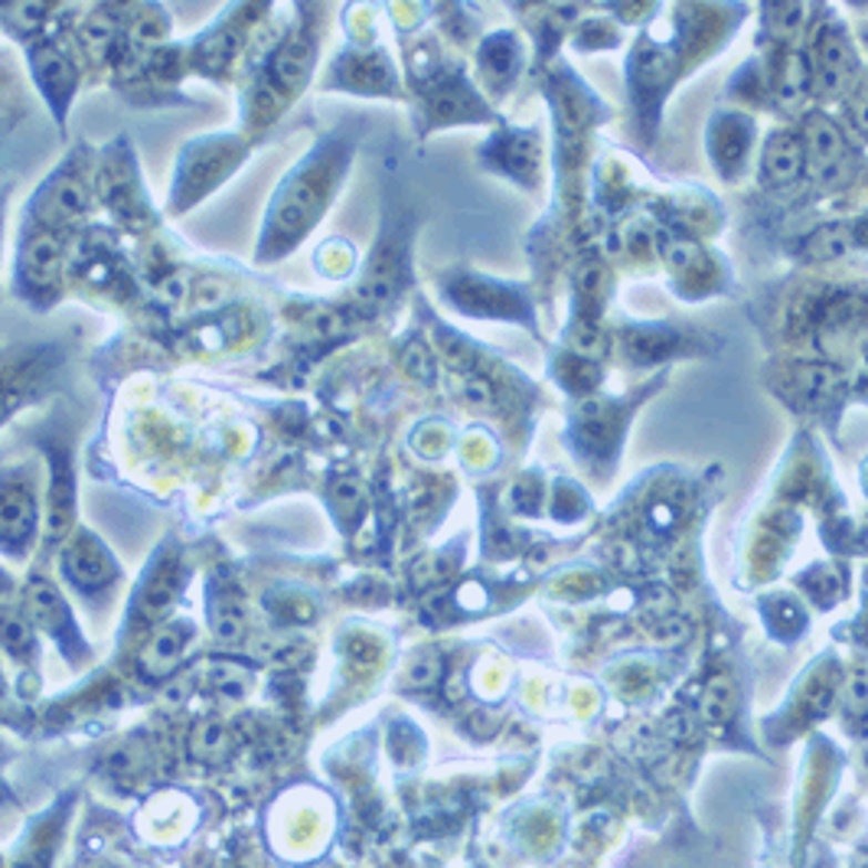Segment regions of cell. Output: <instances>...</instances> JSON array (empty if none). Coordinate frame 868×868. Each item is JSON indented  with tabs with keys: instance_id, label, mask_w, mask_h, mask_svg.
I'll return each mask as SVG.
<instances>
[{
	"instance_id": "cell-1",
	"label": "cell",
	"mask_w": 868,
	"mask_h": 868,
	"mask_svg": "<svg viewBox=\"0 0 868 868\" xmlns=\"http://www.w3.org/2000/svg\"><path fill=\"white\" fill-rule=\"evenodd\" d=\"M344 147L327 141L307 161L282 183V193L268 213V229H265V258L290 252L307 232L317 226L320 213L330 203L334 186L344 174Z\"/></svg>"
},
{
	"instance_id": "cell-2",
	"label": "cell",
	"mask_w": 868,
	"mask_h": 868,
	"mask_svg": "<svg viewBox=\"0 0 868 868\" xmlns=\"http://www.w3.org/2000/svg\"><path fill=\"white\" fill-rule=\"evenodd\" d=\"M37 532V490L23 467L0 473V549L23 552Z\"/></svg>"
},
{
	"instance_id": "cell-3",
	"label": "cell",
	"mask_w": 868,
	"mask_h": 868,
	"mask_svg": "<svg viewBox=\"0 0 868 868\" xmlns=\"http://www.w3.org/2000/svg\"><path fill=\"white\" fill-rule=\"evenodd\" d=\"M62 572L65 579L72 581L82 594L102 591L109 584H115L118 565L115 559L109 555V549L92 539V535H75L62 555Z\"/></svg>"
},
{
	"instance_id": "cell-4",
	"label": "cell",
	"mask_w": 868,
	"mask_h": 868,
	"mask_svg": "<svg viewBox=\"0 0 868 868\" xmlns=\"http://www.w3.org/2000/svg\"><path fill=\"white\" fill-rule=\"evenodd\" d=\"M62 272V245L57 232H33L20 252V278L30 290H53Z\"/></svg>"
},
{
	"instance_id": "cell-5",
	"label": "cell",
	"mask_w": 868,
	"mask_h": 868,
	"mask_svg": "<svg viewBox=\"0 0 868 868\" xmlns=\"http://www.w3.org/2000/svg\"><path fill=\"white\" fill-rule=\"evenodd\" d=\"M27 611H30L33 624L50 631L62 646H69V643L79 646V631L72 624V614H69L65 601L59 598V591L50 581H33L27 588Z\"/></svg>"
},
{
	"instance_id": "cell-6",
	"label": "cell",
	"mask_w": 868,
	"mask_h": 868,
	"mask_svg": "<svg viewBox=\"0 0 868 868\" xmlns=\"http://www.w3.org/2000/svg\"><path fill=\"white\" fill-rule=\"evenodd\" d=\"M186 627H164V631H157L151 643L144 646V653H141V670H144V676L147 680H164V676H171L176 666H180V660H183V650H186Z\"/></svg>"
},
{
	"instance_id": "cell-7",
	"label": "cell",
	"mask_w": 868,
	"mask_h": 868,
	"mask_svg": "<svg viewBox=\"0 0 868 868\" xmlns=\"http://www.w3.org/2000/svg\"><path fill=\"white\" fill-rule=\"evenodd\" d=\"M183 572H180V562L176 559H167V562H157L154 569V579L144 584V591L137 594V611L144 621H154L161 617L171 604H174L176 591L183 588Z\"/></svg>"
},
{
	"instance_id": "cell-8",
	"label": "cell",
	"mask_w": 868,
	"mask_h": 868,
	"mask_svg": "<svg viewBox=\"0 0 868 868\" xmlns=\"http://www.w3.org/2000/svg\"><path fill=\"white\" fill-rule=\"evenodd\" d=\"M33 72L43 85V92L57 102V109L62 112L65 99L72 95V85H75V72L69 65V59L59 53L57 47H43L33 53Z\"/></svg>"
},
{
	"instance_id": "cell-9",
	"label": "cell",
	"mask_w": 868,
	"mask_h": 868,
	"mask_svg": "<svg viewBox=\"0 0 868 868\" xmlns=\"http://www.w3.org/2000/svg\"><path fill=\"white\" fill-rule=\"evenodd\" d=\"M37 379V369L33 362H10V366H0V421L20 406V382H33Z\"/></svg>"
},
{
	"instance_id": "cell-10",
	"label": "cell",
	"mask_w": 868,
	"mask_h": 868,
	"mask_svg": "<svg viewBox=\"0 0 868 868\" xmlns=\"http://www.w3.org/2000/svg\"><path fill=\"white\" fill-rule=\"evenodd\" d=\"M0 646H3L7 653L20 656V660L33 653V631H30V624H27L20 614L7 611V607H0Z\"/></svg>"
},
{
	"instance_id": "cell-11",
	"label": "cell",
	"mask_w": 868,
	"mask_h": 868,
	"mask_svg": "<svg viewBox=\"0 0 868 868\" xmlns=\"http://www.w3.org/2000/svg\"><path fill=\"white\" fill-rule=\"evenodd\" d=\"M213 627H216V634L226 640H235L242 634V604L238 601H232V591L229 594H223V598H216L213 601Z\"/></svg>"
},
{
	"instance_id": "cell-12",
	"label": "cell",
	"mask_w": 868,
	"mask_h": 868,
	"mask_svg": "<svg viewBox=\"0 0 868 868\" xmlns=\"http://www.w3.org/2000/svg\"><path fill=\"white\" fill-rule=\"evenodd\" d=\"M764 167H767V176H770V180H790V176L797 174V167H800V151H797L794 144H787V141L770 144Z\"/></svg>"
}]
</instances>
